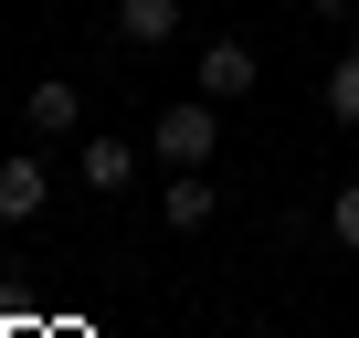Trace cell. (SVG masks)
I'll return each instance as SVG.
<instances>
[{
    "label": "cell",
    "instance_id": "4",
    "mask_svg": "<svg viewBox=\"0 0 359 338\" xmlns=\"http://www.w3.org/2000/svg\"><path fill=\"white\" fill-rule=\"evenodd\" d=\"M22 127H32V137H74V127H85V95H74V85H53V74H43V85H32V95H22Z\"/></svg>",
    "mask_w": 359,
    "mask_h": 338
},
{
    "label": "cell",
    "instance_id": "7",
    "mask_svg": "<svg viewBox=\"0 0 359 338\" xmlns=\"http://www.w3.org/2000/svg\"><path fill=\"white\" fill-rule=\"evenodd\" d=\"M212 212H222V191L201 180V169H180V180H169V222H180V233H201Z\"/></svg>",
    "mask_w": 359,
    "mask_h": 338
},
{
    "label": "cell",
    "instance_id": "5",
    "mask_svg": "<svg viewBox=\"0 0 359 338\" xmlns=\"http://www.w3.org/2000/svg\"><path fill=\"white\" fill-rule=\"evenodd\" d=\"M74 180H85V191H127V180H137V148H127V137H85Z\"/></svg>",
    "mask_w": 359,
    "mask_h": 338
},
{
    "label": "cell",
    "instance_id": "10",
    "mask_svg": "<svg viewBox=\"0 0 359 338\" xmlns=\"http://www.w3.org/2000/svg\"><path fill=\"white\" fill-rule=\"evenodd\" d=\"M296 11H348V0H296Z\"/></svg>",
    "mask_w": 359,
    "mask_h": 338
},
{
    "label": "cell",
    "instance_id": "9",
    "mask_svg": "<svg viewBox=\"0 0 359 338\" xmlns=\"http://www.w3.org/2000/svg\"><path fill=\"white\" fill-rule=\"evenodd\" d=\"M327 233H338V243H348V254H359V180H348V191H338V201H327Z\"/></svg>",
    "mask_w": 359,
    "mask_h": 338
},
{
    "label": "cell",
    "instance_id": "3",
    "mask_svg": "<svg viewBox=\"0 0 359 338\" xmlns=\"http://www.w3.org/2000/svg\"><path fill=\"white\" fill-rule=\"evenodd\" d=\"M201 95H222V106H233V95H254V43H233V32H222V43H201Z\"/></svg>",
    "mask_w": 359,
    "mask_h": 338
},
{
    "label": "cell",
    "instance_id": "2",
    "mask_svg": "<svg viewBox=\"0 0 359 338\" xmlns=\"http://www.w3.org/2000/svg\"><path fill=\"white\" fill-rule=\"evenodd\" d=\"M43 191H53V169H43L32 148L0 158V222H32V212H43Z\"/></svg>",
    "mask_w": 359,
    "mask_h": 338
},
{
    "label": "cell",
    "instance_id": "6",
    "mask_svg": "<svg viewBox=\"0 0 359 338\" xmlns=\"http://www.w3.org/2000/svg\"><path fill=\"white\" fill-rule=\"evenodd\" d=\"M169 32H180V0H116V43L148 53V43H169Z\"/></svg>",
    "mask_w": 359,
    "mask_h": 338
},
{
    "label": "cell",
    "instance_id": "8",
    "mask_svg": "<svg viewBox=\"0 0 359 338\" xmlns=\"http://www.w3.org/2000/svg\"><path fill=\"white\" fill-rule=\"evenodd\" d=\"M327 116H338V127H359V53H338V64H327Z\"/></svg>",
    "mask_w": 359,
    "mask_h": 338
},
{
    "label": "cell",
    "instance_id": "1",
    "mask_svg": "<svg viewBox=\"0 0 359 338\" xmlns=\"http://www.w3.org/2000/svg\"><path fill=\"white\" fill-rule=\"evenodd\" d=\"M212 148H222V106H212V95H180V106L158 116V158H169V169H212Z\"/></svg>",
    "mask_w": 359,
    "mask_h": 338
}]
</instances>
